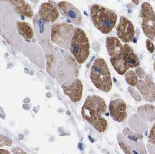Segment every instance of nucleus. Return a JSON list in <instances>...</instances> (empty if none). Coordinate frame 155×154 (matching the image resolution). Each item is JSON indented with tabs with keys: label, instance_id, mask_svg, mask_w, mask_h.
I'll use <instances>...</instances> for the list:
<instances>
[{
	"label": "nucleus",
	"instance_id": "1",
	"mask_svg": "<svg viewBox=\"0 0 155 154\" xmlns=\"http://www.w3.org/2000/svg\"><path fill=\"white\" fill-rule=\"evenodd\" d=\"M106 108L104 100L97 95L88 96L82 108L84 118L99 132H105L107 127V121L102 117Z\"/></svg>",
	"mask_w": 155,
	"mask_h": 154
},
{
	"label": "nucleus",
	"instance_id": "2",
	"mask_svg": "<svg viewBox=\"0 0 155 154\" xmlns=\"http://www.w3.org/2000/svg\"><path fill=\"white\" fill-rule=\"evenodd\" d=\"M91 17L95 27L102 33H110L116 24L117 15L112 10L98 4L91 7Z\"/></svg>",
	"mask_w": 155,
	"mask_h": 154
},
{
	"label": "nucleus",
	"instance_id": "3",
	"mask_svg": "<svg viewBox=\"0 0 155 154\" xmlns=\"http://www.w3.org/2000/svg\"><path fill=\"white\" fill-rule=\"evenodd\" d=\"M92 82L102 91H109L112 88V81L109 69L105 60L98 57L95 60L90 72Z\"/></svg>",
	"mask_w": 155,
	"mask_h": 154
},
{
	"label": "nucleus",
	"instance_id": "4",
	"mask_svg": "<svg viewBox=\"0 0 155 154\" xmlns=\"http://www.w3.org/2000/svg\"><path fill=\"white\" fill-rule=\"evenodd\" d=\"M89 39L84 31L81 28H74L69 50L74 59L80 64L84 63L90 53Z\"/></svg>",
	"mask_w": 155,
	"mask_h": 154
},
{
	"label": "nucleus",
	"instance_id": "5",
	"mask_svg": "<svg viewBox=\"0 0 155 154\" xmlns=\"http://www.w3.org/2000/svg\"><path fill=\"white\" fill-rule=\"evenodd\" d=\"M110 62L114 69L120 75L125 74L130 68L137 67L140 64L138 56L128 44L123 45L120 55L111 57Z\"/></svg>",
	"mask_w": 155,
	"mask_h": 154
},
{
	"label": "nucleus",
	"instance_id": "6",
	"mask_svg": "<svg viewBox=\"0 0 155 154\" xmlns=\"http://www.w3.org/2000/svg\"><path fill=\"white\" fill-rule=\"evenodd\" d=\"M74 27L66 23H55L51 28V38L53 43L64 49L69 48Z\"/></svg>",
	"mask_w": 155,
	"mask_h": 154
},
{
	"label": "nucleus",
	"instance_id": "7",
	"mask_svg": "<svg viewBox=\"0 0 155 154\" xmlns=\"http://www.w3.org/2000/svg\"><path fill=\"white\" fill-rule=\"evenodd\" d=\"M141 15L143 32L150 41H153L155 39V12L149 3L145 2L142 4Z\"/></svg>",
	"mask_w": 155,
	"mask_h": 154
},
{
	"label": "nucleus",
	"instance_id": "8",
	"mask_svg": "<svg viewBox=\"0 0 155 154\" xmlns=\"http://www.w3.org/2000/svg\"><path fill=\"white\" fill-rule=\"evenodd\" d=\"M62 88L64 94L73 102H78L82 98L83 86L80 79L76 78L69 80L62 85Z\"/></svg>",
	"mask_w": 155,
	"mask_h": 154
},
{
	"label": "nucleus",
	"instance_id": "9",
	"mask_svg": "<svg viewBox=\"0 0 155 154\" xmlns=\"http://www.w3.org/2000/svg\"><path fill=\"white\" fill-rule=\"evenodd\" d=\"M58 9L66 19L76 26L82 23V16L78 8L67 1H61L58 4Z\"/></svg>",
	"mask_w": 155,
	"mask_h": 154
},
{
	"label": "nucleus",
	"instance_id": "10",
	"mask_svg": "<svg viewBox=\"0 0 155 154\" xmlns=\"http://www.w3.org/2000/svg\"><path fill=\"white\" fill-rule=\"evenodd\" d=\"M116 34L122 42H131L135 35L134 24L126 18L121 16L116 28Z\"/></svg>",
	"mask_w": 155,
	"mask_h": 154
},
{
	"label": "nucleus",
	"instance_id": "11",
	"mask_svg": "<svg viewBox=\"0 0 155 154\" xmlns=\"http://www.w3.org/2000/svg\"><path fill=\"white\" fill-rule=\"evenodd\" d=\"M37 14L46 23H54L59 17V12L57 6L52 2L42 3Z\"/></svg>",
	"mask_w": 155,
	"mask_h": 154
},
{
	"label": "nucleus",
	"instance_id": "12",
	"mask_svg": "<svg viewBox=\"0 0 155 154\" xmlns=\"http://www.w3.org/2000/svg\"><path fill=\"white\" fill-rule=\"evenodd\" d=\"M127 106L125 101L122 99H116L111 101L109 105L110 114L116 122H123L127 117Z\"/></svg>",
	"mask_w": 155,
	"mask_h": 154
},
{
	"label": "nucleus",
	"instance_id": "13",
	"mask_svg": "<svg viewBox=\"0 0 155 154\" xmlns=\"http://www.w3.org/2000/svg\"><path fill=\"white\" fill-rule=\"evenodd\" d=\"M106 46L107 53L111 57L118 56L123 50L122 43L116 37H107Z\"/></svg>",
	"mask_w": 155,
	"mask_h": 154
},
{
	"label": "nucleus",
	"instance_id": "14",
	"mask_svg": "<svg viewBox=\"0 0 155 154\" xmlns=\"http://www.w3.org/2000/svg\"><path fill=\"white\" fill-rule=\"evenodd\" d=\"M16 30L18 34L25 40H31L34 37V31L31 25L25 21H17L16 23Z\"/></svg>",
	"mask_w": 155,
	"mask_h": 154
},
{
	"label": "nucleus",
	"instance_id": "15",
	"mask_svg": "<svg viewBox=\"0 0 155 154\" xmlns=\"http://www.w3.org/2000/svg\"><path fill=\"white\" fill-rule=\"evenodd\" d=\"M137 85L139 91H141L143 96L145 95H149V93H151V92L154 93V84L152 81L150 79H147V80L145 79V81L140 80L138 82Z\"/></svg>",
	"mask_w": 155,
	"mask_h": 154
},
{
	"label": "nucleus",
	"instance_id": "16",
	"mask_svg": "<svg viewBox=\"0 0 155 154\" xmlns=\"http://www.w3.org/2000/svg\"><path fill=\"white\" fill-rule=\"evenodd\" d=\"M125 79L127 83L132 86H136L138 82L137 74L132 70L127 71L125 73Z\"/></svg>",
	"mask_w": 155,
	"mask_h": 154
},
{
	"label": "nucleus",
	"instance_id": "17",
	"mask_svg": "<svg viewBox=\"0 0 155 154\" xmlns=\"http://www.w3.org/2000/svg\"><path fill=\"white\" fill-rule=\"evenodd\" d=\"M12 144V141L8 137L4 135L0 134V146H11Z\"/></svg>",
	"mask_w": 155,
	"mask_h": 154
},
{
	"label": "nucleus",
	"instance_id": "18",
	"mask_svg": "<svg viewBox=\"0 0 155 154\" xmlns=\"http://www.w3.org/2000/svg\"><path fill=\"white\" fill-rule=\"evenodd\" d=\"M146 47H147V48L148 49V51L150 53H152L154 52V50H155L154 44L149 39L147 40V41H146Z\"/></svg>",
	"mask_w": 155,
	"mask_h": 154
},
{
	"label": "nucleus",
	"instance_id": "19",
	"mask_svg": "<svg viewBox=\"0 0 155 154\" xmlns=\"http://www.w3.org/2000/svg\"><path fill=\"white\" fill-rule=\"evenodd\" d=\"M136 72L138 75V76L142 78H143L145 75V72L141 68H137L136 69Z\"/></svg>",
	"mask_w": 155,
	"mask_h": 154
},
{
	"label": "nucleus",
	"instance_id": "20",
	"mask_svg": "<svg viewBox=\"0 0 155 154\" xmlns=\"http://www.w3.org/2000/svg\"><path fill=\"white\" fill-rule=\"evenodd\" d=\"M0 154H11V153L8 150L0 149Z\"/></svg>",
	"mask_w": 155,
	"mask_h": 154
},
{
	"label": "nucleus",
	"instance_id": "21",
	"mask_svg": "<svg viewBox=\"0 0 155 154\" xmlns=\"http://www.w3.org/2000/svg\"><path fill=\"white\" fill-rule=\"evenodd\" d=\"M133 2L134 3V4L135 5H138L139 4V2H140V0H132Z\"/></svg>",
	"mask_w": 155,
	"mask_h": 154
},
{
	"label": "nucleus",
	"instance_id": "22",
	"mask_svg": "<svg viewBox=\"0 0 155 154\" xmlns=\"http://www.w3.org/2000/svg\"><path fill=\"white\" fill-rule=\"evenodd\" d=\"M30 1H32V2H37L38 0H30Z\"/></svg>",
	"mask_w": 155,
	"mask_h": 154
}]
</instances>
